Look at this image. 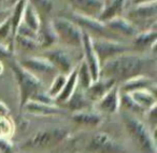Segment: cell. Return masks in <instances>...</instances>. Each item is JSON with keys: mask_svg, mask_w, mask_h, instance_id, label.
<instances>
[{"mask_svg": "<svg viewBox=\"0 0 157 153\" xmlns=\"http://www.w3.org/2000/svg\"><path fill=\"white\" fill-rule=\"evenodd\" d=\"M155 58L137 53H125L101 64L100 77L115 80L117 85L137 76L155 73Z\"/></svg>", "mask_w": 157, "mask_h": 153, "instance_id": "cell-1", "label": "cell"}, {"mask_svg": "<svg viewBox=\"0 0 157 153\" xmlns=\"http://www.w3.org/2000/svg\"><path fill=\"white\" fill-rule=\"evenodd\" d=\"M122 121L128 136L142 153H156L155 135L150 126L137 116L127 111L123 112Z\"/></svg>", "mask_w": 157, "mask_h": 153, "instance_id": "cell-2", "label": "cell"}, {"mask_svg": "<svg viewBox=\"0 0 157 153\" xmlns=\"http://www.w3.org/2000/svg\"><path fill=\"white\" fill-rule=\"evenodd\" d=\"M10 69L14 74V78L16 80L18 88V97H20V108L24 106L26 102L30 101L38 92L44 90L43 82L40 78H38L33 73L25 70L17 60L12 58L8 59Z\"/></svg>", "mask_w": 157, "mask_h": 153, "instance_id": "cell-3", "label": "cell"}, {"mask_svg": "<svg viewBox=\"0 0 157 153\" xmlns=\"http://www.w3.org/2000/svg\"><path fill=\"white\" fill-rule=\"evenodd\" d=\"M53 29L56 33L57 41L66 47L82 49L83 30L72 20L65 16H57L51 20Z\"/></svg>", "mask_w": 157, "mask_h": 153, "instance_id": "cell-4", "label": "cell"}, {"mask_svg": "<svg viewBox=\"0 0 157 153\" xmlns=\"http://www.w3.org/2000/svg\"><path fill=\"white\" fill-rule=\"evenodd\" d=\"M69 136V131L65 127H50L33 134L24 144V148L33 150L52 149L65 141Z\"/></svg>", "mask_w": 157, "mask_h": 153, "instance_id": "cell-5", "label": "cell"}, {"mask_svg": "<svg viewBox=\"0 0 157 153\" xmlns=\"http://www.w3.org/2000/svg\"><path fill=\"white\" fill-rule=\"evenodd\" d=\"M125 17L132 23L138 30L140 25L142 28L141 30L155 28L157 18V1L154 0L150 2L132 5V7L126 12Z\"/></svg>", "mask_w": 157, "mask_h": 153, "instance_id": "cell-6", "label": "cell"}, {"mask_svg": "<svg viewBox=\"0 0 157 153\" xmlns=\"http://www.w3.org/2000/svg\"><path fill=\"white\" fill-rule=\"evenodd\" d=\"M92 45L100 64L114 57L130 52V46H128L124 42H121L120 40L92 38Z\"/></svg>", "mask_w": 157, "mask_h": 153, "instance_id": "cell-7", "label": "cell"}, {"mask_svg": "<svg viewBox=\"0 0 157 153\" xmlns=\"http://www.w3.org/2000/svg\"><path fill=\"white\" fill-rule=\"evenodd\" d=\"M65 17L72 20L74 24L78 25L83 31L87 32L92 38L95 35V38H105V39L118 40V38L107 28L105 23L100 22L97 18L80 15V14L74 13L72 11L70 13H68V15H66Z\"/></svg>", "mask_w": 157, "mask_h": 153, "instance_id": "cell-8", "label": "cell"}, {"mask_svg": "<svg viewBox=\"0 0 157 153\" xmlns=\"http://www.w3.org/2000/svg\"><path fill=\"white\" fill-rule=\"evenodd\" d=\"M86 149L90 153H127L126 149L105 132L93 134L90 137Z\"/></svg>", "mask_w": 157, "mask_h": 153, "instance_id": "cell-9", "label": "cell"}, {"mask_svg": "<svg viewBox=\"0 0 157 153\" xmlns=\"http://www.w3.org/2000/svg\"><path fill=\"white\" fill-rule=\"evenodd\" d=\"M42 57L46 59L53 67L56 69L59 74L68 75L70 72L78 64H74L72 56L66 48L61 47H52L45 49L42 54Z\"/></svg>", "mask_w": 157, "mask_h": 153, "instance_id": "cell-10", "label": "cell"}, {"mask_svg": "<svg viewBox=\"0 0 157 153\" xmlns=\"http://www.w3.org/2000/svg\"><path fill=\"white\" fill-rule=\"evenodd\" d=\"M17 62L21 64V67H23L25 70L33 73L38 78H39L40 75L54 76L55 77L57 74H59L56 71V69L42 56H28L21 59Z\"/></svg>", "mask_w": 157, "mask_h": 153, "instance_id": "cell-11", "label": "cell"}, {"mask_svg": "<svg viewBox=\"0 0 157 153\" xmlns=\"http://www.w3.org/2000/svg\"><path fill=\"white\" fill-rule=\"evenodd\" d=\"M63 1L71 7V11L74 13L97 20L105 8V0H63Z\"/></svg>", "mask_w": 157, "mask_h": 153, "instance_id": "cell-12", "label": "cell"}, {"mask_svg": "<svg viewBox=\"0 0 157 153\" xmlns=\"http://www.w3.org/2000/svg\"><path fill=\"white\" fill-rule=\"evenodd\" d=\"M100 115H113L121 109V91L118 85L113 86L98 102L95 103Z\"/></svg>", "mask_w": 157, "mask_h": 153, "instance_id": "cell-13", "label": "cell"}, {"mask_svg": "<svg viewBox=\"0 0 157 153\" xmlns=\"http://www.w3.org/2000/svg\"><path fill=\"white\" fill-rule=\"evenodd\" d=\"M82 52H83V60L87 64L90 72L92 74L93 82H96L100 78L101 64L98 60L96 53L92 45V37L87 32L83 31V43H82Z\"/></svg>", "mask_w": 157, "mask_h": 153, "instance_id": "cell-14", "label": "cell"}, {"mask_svg": "<svg viewBox=\"0 0 157 153\" xmlns=\"http://www.w3.org/2000/svg\"><path fill=\"white\" fill-rule=\"evenodd\" d=\"M21 109L25 112H28L30 115H36V116H44V117H50V116H58V115L66 114L67 110L65 108L60 107L57 104H43L39 103L36 101H28L24 104Z\"/></svg>", "mask_w": 157, "mask_h": 153, "instance_id": "cell-15", "label": "cell"}, {"mask_svg": "<svg viewBox=\"0 0 157 153\" xmlns=\"http://www.w3.org/2000/svg\"><path fill=\"white\" fill-rule=\"evenodd\" d=\"M105 25L112 33H114V35H116V37L122 35V37L133 38L139 32L137 27L131 22H129L124 15L112 18V20L105 22Z\"/></svg>", "mask_w": 157, "mask_h": 153, "instance_id": "cell-16", "label": "cell"}, {"mask_svg": "<svg viewBox=\"0 0 157 153\" xmlns=\"http://www.w3.org/2000/svg\"><path fill=\"white\" fill-rule=\"evenodd\" d=\"M120 91L122 93H129L136 90H141V89H148V90L156 91V82L151 76H137L131 79H128L126 82L118 85Z\"/></svg>", "mask_w": 157, "mask_h": 153, "instance_id": "cell-17", "label": "cell"}, {"mask_svg": "<svg viewBox=\"0 0 157 153\" xmlns=\"http://www.w3.org/2000/svg\"><path fill=\"white\" fill-rule=\"evenodd\" d=\"M115 85H117L115 82V80L110 79V78L100 77L96 82H93V84L86 90H84V92H85L87 100L93 104L98 102Z\"/></svg>", "mask_w": 157, "mask_h": 153, "instance_id": "cell-18", "label": "cell"}, {"mask_svg": "<svg viewBox=\"0 0 157 153\" xmlns=\"http://www.w3.org/2000/svg\"><path fill=\"white\" fill-rule=\"evenodd\" d=\"M37 41L38 44H39V48H42L44 50L54 47L55 44L58 43L51 20L45 18V20L41 22V26H40V29L38 31Z\"/></svg>", "mask_w": 157, "mask_h": 153, "instance_id": "cell-19", "label": "cell"}, {"mask_svg": "<svg viewBox=\"0 0 157 153\" xmlns=\"http://www.w3.org/2000/svg\"><path fill=\"white\" fill-rule=\"evenodd\" d=\"M127 2L128 0H105V8L98 20L105 23L114 17L123 16L127 7Z\"/></svg>", "mask_w": 157, "mask_h": 153, "instance_id": "cell-20", "label": "cell"}, {"mask_svg": "<svg viewBox=\"0 0 157 153\" xmlns=\"http://www.w3.org/2000/svg\"><path fill=\"white\" fill-rule=\"evenodd\" d=\"M133 102L141 108L143 111L151 109L156 106V92L148 89H141L127 93Z\"/></svg>", "mask_w": 157, "mask_h": 153, "instance_id": "cell-21", "label": "cell"}, {"mask_svg": "<svg viewBox=\"0 0 157 153\" xmlns=\"http://www.w3.org/2000/svg\"><path fill=\"white\" fill-rule=\"evenodd\" d=\"M90 102L87 100L85 95L84 90H82L81 88H76L75 91L72 93V95L69 97L67 102L65 104H63L65 106V109L70 110V111L73 112H78V111H82V110H87L90 109Z\"/></svg>", "mask_w": 157, "mask_h": 153, "instance_id": "cell-22", "label": "cell"}, {"mask_svg": "<svg viewBox=\"0 0 157 153\" xmlns=\"http://www.w3.org/2000/svg\"><path fill=\"white\" fill-rule=\"evenodd\" d=\"M157 40V30L155 28L141 30L132 38V44L136 48L139 49H150L155 48Z\"/></svg>", "mask_w": 157, "mask_h": 153, "instance_id": "cell-23", "label": "cell"}, {"mask_svg": "<svg viewBox=\"0 0 157 153\" xmlns=\"http://www.w3.org/2000/svg\"><path fill=\"white\" fill-rule=\"evenodd\" d=\"M71 119L75 123L83 126L94 127L97 126L102 121V115H100L98 111H92V110H82V111L73 112L71 116Z\"/></svg>", "mask_w": 157, "mask_h": 153, "instance_id": "cell-24", "label": "cell"}, {"mask_svg": "<svg viewBox=\"0 0 157 153\" xmlns=\"http://www.w3.org/2000/svg\"><path fill=\"white\" fill-rule=\"evenodd\" d=\"M78 88V79H76V67L70 72V74L67 75V80L63 86L61 92L58 97L55 99V103L57 105H63L69 100V97L72 95V93Z\"/></svg>", "mask_w": 157, "mask_h": 153, "instance_id": "cell-25", "label": "cell"}, {"mask_svg": "<svg viewBox=\"0 0 157 153\" xmlns=\"http://www.w3.org/2000/svg\"><path fill=\"white\" fill-rule=\"evenodd\" d=\"M42 18L40 17V15L38 14V12L35 10V8L30 5L26 0V5L24 8V13H23V18L22 23H24L28 28H30L31 30H33L35 32L38 33L41 26Z\"/></svg>", "mask_w": 157, "mask_h": 153, "instance_id": "cell-26", "label": "cell"}, {"mask_svg": "<svg viewBox=\"0 0 157 153\" xmlns=\"http://www.w3.org/2000/svg\"><path fill=\"white\" fill-rule=\"evenodd\" d=\"M76 79H78V87L82 90H86L93 84L92 74L83 59L76 65Z\"/></svg>", "mask_w": 157, "mask_h": 153, "instance_id": "cell-27", "label": "cell"}, {"mask_svg": "<svg viewBox=\"0 0 157 153\" xmlns=\"http://www.w3.org/2000/svg\"><path fill=\"white\" fill-rule=\"evenodd\" d=\"M25 5H26V0H18L17 2L13 5V11H12L11 15H10L11 26H12V39H13V42H14V37H15L16 30H17L20 24L22 23Z\"/></svg>", "mask_w": 157, "mask_h": 153, "instance_id": "cell-28", "label": "cell"}, {"mask_svg": "<svg viewBox=\"0 0 157 153\" xmlns=\"http://www.w3.org/2000/svg\"><path fill=\"white\" fill-rule=\"evenodd\" d=\"M38 12L40 17L44 16L48 18V16L52 13L54 10V1L53 0H27Z\"/></svg>", "mask_w": 157, "mask_h": 153, "instance_id": "cell-29", "label": "cell"}, {"mask_svg": "<svg viewBox=\"0 0 157 153\" xmlns=\"http://www.w3.org/2000/svg\"><path fill=\"white\" fill-rule=\"evenodd\" d=\"M66 80H67V75H63V74H57L54 78H53L52 82L50 85V88L48 89L46 92L53 97V99H56L59 95V93L61 92L63 86L66 84Z\"/></svg>", "mask_w": 157, "mask_h": 153, "instance_id": "cell-30", "label": "cell"}, {"mask_svg": "<svg viewBox=\"0 0 157 153\" xmlns=\"http://www.w3.org/2000/svg\"><path fill=\"white\" fill-rule=\"evenodd\" d=\"M14 123L8 116H0V139H9L14 133Z\"/></svg>", "mask_w": 157, "mask_h": 153, "instance_id": "cell-31", "label": "cell"}, {"mask_svg": "<svg viewBox=\"0 0 157 153\" xmlns=\"http://www.w3.org/2000/svg\"><path fill=\"white\" fill-rule=\"evenodd\" d=\"M15 44H17L23 50H26V52H33V50L39 49V44L37 40L29 39V38H25L22 35L14 37V45Z\"/></svg>", "mask_w": 157, "mask_h": 153, "instance_id": "cell-32", "label": "cell"}, {"mask_svg": "<svg viewBox=\"0 0 157 153\" xmlns=\"http://www.w3.org/2000/svg\"><path fill=\"white\" fill-rule=\"evenodd\" d=\"M11 40V46L14 48V42L12 39V26L10 16H7L2 22L0 23V43H3L7 40Z\"/></svg>", "mask_w": 157, "mask_h": 153, "instance_id": "cell-33", "label": "cell"}, {"mask_svg": "<svg viewBox=\"0 0 157 153\" xmlns=\"http://www.w3.org/2000/svg\"><path fill=\"white\" fill-rule=\"evenodd\" d=\"M14 52L10 48L9 45L5 43H0V57L1 58H12L13 57Z\"/></svg>", "mask_w": 157, "mask_h": 153, "instance_id": "cell-34", "label": "cell"}, {"mask_svg": "<svg viewBox=\"0 0 157 153\" xmlns=\"http://www.w3.org/2000/svg\"><path fill=\"white\" fill-rule=\"evenodd\" d=\"M146 111H147V114H148L147 115L148 121L155 126V124H156V106L152 107L151 109L146 110Z\"/></svg>", "mask_w": 157, "mask_h": 153, "instance_id": "cell-35", "label": "cell"}, {"mask_svg": "<svg viewBox=\"0 0 157 153\" xmlns=\"http://www.w3.org/2000/svg\"><path fill=\"white\" fill-rule=\"evenodd\" d=\"M9 112H10V109L7 106V104L0 100V116H8Z\"/></svg>", "mask_w": 157, "mask_h": 153, "instance_id": "cell-36", "label": "cell"}, {"mask_svg": "<svg viewBox=\"0 0 157 153\" xmlns=\"http://www.w3.org/2000/svg\"><path fill=\"white\" fill-rule=\"evenodd\" d=\"M150 1H154V0H132V5H139V3H145V2H150Z\"/></svg>", "mask_w": 157, "mask_h": 153, "instance_id": "cell-37", "label": "cell"}, {"mask_svg": "<svg viewBox=\"0 0 157 153\" xmlns=\"http://www.w3.org/2000/svg\"><path fill=\"white\" fill-rule=\"evenodd\" d=\"M2 72H3V64H2V62L0 61V75L2 74Z\"/></svg>", "mask_w": 157, "mask_h": 153, "instance_id": "cell-38", "label": "cell"}, {"mask_svg": "<svg viewBox=\"0 0 157 153\" xmlns=\"http://www.w3.org/2000/svg\"><path fill=\"white\" fill-rule=\"evenodd\" d=\"M5 1H8V0H0V3H1V2H5Z\"/></svg>", "mask_w": 157, "mask_h": 153, "instance_id": "cell-39", "label": "cell"}]
</instances>
